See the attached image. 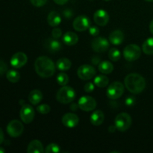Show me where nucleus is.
<instances>
[{
    "instance_id": "obj_1",
    "label": "nucleus",
    "mask_w": 153,
    "mask_h": 153,
    "mask_svg": "<svg viewBox=\"0 0 153 153\" xmlns=\"http://www.w3.org/2000/svg\"><path fill=\"white\" fill-rule=\"evenodd\" d=\"M34 69L37 75L42 78L52 77L55 72L53 61L46 56H40L36 59Z\"/></svg>"
},
{
    "instance_id": "obj_2",
    "label": "nucleus",
    "mask_w": 153,
    "mask_h": 153,
    "mask_svg": "<svg viewBox=\"0 0 153 153\" xmlns=\"http://www.w3.org/2000/svg\"><path fill=\"white\" fill-rule=\"evenodd\" d=\"M124 82L127 90L134 94H140L146 88L144 78L137 73H130L127 75Z\"/></svg>"
},
{
    "instance_id": "obj_3",
    "label": "nucleus",
    "mask_w": 153,
    "mask_h": 153,
    "mask_svg": "<svg viewBox=\"0 0 153 153\" xmlns=\"http://www.w3.org/2000/svg\"><path fill=\"white\" fill-rule=\"evenodd\" d=\"M76 98V92L71 87L64 86L60 88L56 94V99L62 104H68L73 102Z\"/></svg>"
},
{
    "instance_id": "obj_4",
    "label": "nucleus",
    "mask_w": 153,
    "mask_h": 153,
    "mask_svg": "<svg viewBox=\"0 0 153 153\" xmlns=\"http://www.w3.org/2000/svg\"><path fill=\"white\" fill-rule=\"evenodd\" d=\"M132 120L127 113H120L116 117L114 120L117 129L120 131H126L131 127Z\"/></svg>"
},
{
    "instance_id": "obj_5",
    "label": "nucleus",
    "mask_w": 153,
    "mask_h": 153,
    "mask_svg": "<svg viewBox=\"0 0 153 153\" xmlns=\"http://www.w3.org/2000/svg\"><path fill=\"white\" fill-rule=\"evenodd\" d=\"M124 90V85L121 82H114L108 86L106 91V95L111 100H117L122 97Z\"/></svg>"
},
{
    "instance_id": "obj_6",
    "label": "nucleus",
    "mask_w": 153,
    "mask_h": 153,
    "mask_svg": "<svg viewBox=\"0 0 153 153\" xmlns=\"http://www.w3.org/2000/svg\"><path fill=\"white\" fill-rule=\"evenodd\" d=\"M141 55V49L137 45L130 44L125 47L123 50L124 58L128 61H134L138 59Z\"/></svg>"
},
{
    "instance_id": "obj_7",
    "label": "nucleus",
    "mask_w": 153,
    "mask_h": 153,
    "mask_svg": "<svg viewBox=\"0 0 153 153\" xmlns=\"http://www.w3.org/2000/svg\"><path fill=\"white\" fill-rule=\"evenodd\" d=\"M24 131V126L20 121L17 120H11L7 126V132L12 137H19Z\"/></svg>"
},
{
    "instance_id": "obj_8",
    "label": "nucleus",
    "mask_w": 153,
    "mask_h": 153,
    "mask_svg": "<svg viewBox=\"0 0 153 153\" xmlns=\"http://www.w3.org/2000/svg\"><path fill=\"white\" fill-rule=\"evenodd\" d=\"M78 105L79 108L84 111H91L97 107V101L92 97L84 96L79 99Z\"/></svg>"
},
{
    "instance_id": "obj_9",
    "label": "nucleus",
    "mask_w": 153,
    "mask_h": 153,
    "mask_svg": "<svg viewBox=\"0 0 153 153\" xmlns=\"http://www.w3.org/2000/svg\"><path fill=\"white\" fill-rule=\"evenodd\" d=\"M96 71L95 68L93 66L89 64H83L80 66L77 70V75L82 80H90L95 76Z\"/></svg>"
},
{
    "instance_id": "obj_10",
    "label": "nucleus",
    "mask_w": 153,
    "mask_h": 153,
    "mask_svg": "<svg viewBox=\"0 0 153 153\" xmlns=\"http://www.w3.org/2000/svg\"><path fill=\"white\" fill-rule=\"evenodd\" d=\"M34 108L29 105H22L21 108L20 113V118L24 123H31L34 118Z\"/></svg>"
},
{
    "instance_id": "obj_11",
    "label": "nucleus",
    "mask_w": 153,
    "mask_h": 153,
    "mask_svg": "<svg viewBox=\"0 0 153 153\" xmlns=\"http://www.w3.org/2000/svg\"><path fill=\"white\" fill-rule=\"evenodd\" d=\"M91 47L94 52L103 53L109 48V42L105 37H97L91 43Z\"/></svg>"
},
{
    "instance_id": "obj_12",
    "label": "nucleus",
    "mask_w": 153,
    "mask_h": 153,
    "mask_svg": "<svg viewBox=\"0 0 153 153\" xmlns=\"http://www.w3.org/2000/svg\"><path fill=\"white\" fill-rule=\"evenodd\" d=\"M91 22L90 19L85 15H81L77 16L74 19L73 23V26L74 29L77 31H84L90 28Z\"/></svg>"
},
{
    "instance_id": "obj_13",
    "label": "nucleus",
    "mask_w": 153,
    "mask_h": 153,
    "mask_svg": "<svg viewBox=\"0 0 153 153\" xmlns=\"http://www.w3.org/2000/svg\"><path fill=\"white\" fill-rule=\"evenodd\" d=\"M28 61L27 55L22 52L15 53L10 59V64L14 68L18 69L23 67Z\"/></svg>"
},
{
    "instance_id": "obj_14",
    "label": "nucleus",
    "mask_w": 153,
    "mask_h": 153,
    "mask_svg": "<svg viewBox=\"0 0 153 153\" xmlns=\"http://www.w3.org/2000/svg\"><path fill=\"white\" fill-rule=\"evenodd\" d=\"M94 20L98 25L105 26L109 21L108 13L103 9H99L94 13Z\"/></svg>"
},
{
    "instance_id": "obj_15",
    "label": "nucleus",
    "mask_w": 153,
    "mask_h": 153,
    "mask_svg": "<svg viewBox=\"0 0 153 153\" xmlns=\"http://www.w3.org/2000/svg\"><path fill=\"white\" fill-rule=\"evenodd\" d=\"M43 46L45 49L50 53H55L61 50L62 48L61 43L55 38H48L45 40Z\"/></svg>"
},
{
    "instance_id": "obj_16",
    "label": "nucleus",
    "mask_w": 153,
    "mask_h": 153,
    "mask_svg": "<svg viewBox=\"0 0 153 153\" xmlns=\"http://www.w3.org/2000/svg\"><path fill=\"white\" fill-rule=\"evenodd\" d=\"M79 117L73 113H67L62 117V123L67 128H74L79 124Z\"/></svg>"
},
{
    "instance_id": "obj_17",
    "label": "nucleus",
    "mask_w": 153,
    "mask_h": 153,
    "mask_svg": "<svg viewBox=\"0 0 153 153\" xmlns=\"http://www.w3.org/2000/svg\"><path fill=\"white\" fill-rule=\"evenodd\" d=\"M124 34L120 30H115L109 35V41L114 45H120L123 42Z\"/></svg>"
},
{
    "instance_id": "obj_18",
    "label": "nucleus",
    "mask_w": 153,
    "mask_h": 153,
    "mask_svg": "<svg viewBox=\"0 0 153 153\" xmlns=\"http://www.w3.org/2000/svg\"><path fill=\"white\" fill-rule=\"evenodd\" d=\"M44 152L43 144L39 140H34L29 143L27 147L28 153H43Z\"/></svg>"
},
{
    "instance_id": "obj_19",
    "label": "nucleus",
    "mask_w": 153,
    "mask_h": 153,
    "mask_svg": "<svg viewBox=\"0 0 153 153\" xmlns=\"http://www.w3.org/2000/svg\"><path fill=\"white\" fill-rule=\"evenodd\" d=\"M79 41V37L77 34L72 31H68L65 33L63 36V42L65 43L67 46H74Z\"/></svg>"
},
{
    "instance_id": "obj_20",
    "label": "nucleus",
    "mask_w": 153,
    "mask_h": 153,
    "mask_svg": "<svg viewBox=\"0 0 153 153\" xmlns=\"http://www.w3.org/2000/svg\"><path fill=\"white\" fill-rule=\"evenodd\" d=\"M105 120V115L102 111L97 110L95 111L94 113L91 114L90 121L94 126H100L102 124L103 121Z\"/></svg>"
},
{
    "instance_id": "obj_21",
    "label": "nucleus",
    "mask_w": 153,
    "mask_h": 153,
    "mask_svg": "<svg viewBox=\"0 0 153 153\" xmlns=\"http://www.w3.org/2000/svg\"><path fill=\"white\" fill-rule=\"evenodd\" d=\"M43 99L42 92L39 90H33L28 95V100L33 105H37L41 102Z\"/></svg>"
},
{
    "instance_id": "obj_22",
    "label": "nucleus",
    "mask_w": 153,
    "mask_h": 153,
    "mask_svg": "<svg viewBox=\"0 0 153 153\" xmlns=\"http://www.w3.org/2000/svg\"><path fill=\"white\" fill-rule=\"evenodd\" d=\"M47 22L52 27H57L61 22L59 13L56 11H51L47 16Z\"/></svg>"
},
{
    "instance_id": "obj_23",
    "label": "nucleus",
    "mask_w": 153,
    "mask_h": 153,
    "mask_svg": "<svg viewBox=\"0 0 153 153\" xmlns=\"http://www.w3.org/2000/svg\"><path fill=\"white\" fill-rule=\"evenodd\" d=\"M56 67L61 71H67L72 67V62L67 58H61L57 61Z\"/></svg>"
},
{
    "instance_id": "obj_24",
    "label": "nucleus",
    "mask_w": 153,
    "mask_h": 153,
    "mask_svg": "<svg viewBox=\"0 0 153 153\" xmlns=\"http://www.w3.org/2000/svg\"><path fill=\"white\" fill-rule=\"evenodd\" d=\"M99 70L103 74H110L114 70V65L110 61H102L99 64Z\"/></svg>"
},
{
    "instance_id": "obj_25",
    "label": "nucleus",
    "mask_w": 153,
    "mask_h": 153,
    "mask_svg": "<svg viewBox=\"0 0 153 153\" xmlns=\"http://www.w3.org/2000/svg\"><path fill=\"white\" fill-rule=\"evenodd\" d=\"M143 52L146 55H153V37L146 39L142 46Z\"/></svg>"
},
{
    "instance_id": "obj_26",
    "label": "nucleus",
    "mask_w": 153,
    "mask_h": 153,
    "mask_svg": "<svg viewBox=\"0 0 153 153\" xmlns=\"http://www.w3.org/2000/svg\"><path fill=\"white\" fill-rule=\"evenodd\" d=\"M109 79L108 78L104 75H100L96 76L94 79V84L99 88H105L108 85Z\"/></svg>"
},
{
    "instance_id": "obj_27",
    "label": "nucleus",
    "mask_w": 153,
    "mask_h": 153,
    "mask_svg": "<svg viewBox=\"0 0 153 153\" xmlns=\"http://www.w3.org/2000/svg\"><path fill=\"white\" fill-rule=\"evenodd\" d=\"M6 78L10 82L16 83L19 82V79H20V75H19V72H17L16 70H10L6 73Z\"/></svg>"
},
{
    "instance_id": "obj_28",
    "label": "nucleus",
    "mask_w": 153,
    "mask_h": 153,
    "mask_svg": "<svg viewBox=\"0 0 153 153\" xmlns=\"http://www.w3.org/2000/svg\"><path fill=\"white\" fill-rule=\"evenodd\" d=\"M108 58L111 61H114V62L119 61L121 58V54L119 49L116 48H112L111 49H110L108 52Z\"/></svg>"
},
{
    "instance_id": "obj_29",
    "label": "nucleus",
    "mask_w": 153,
    "mask_h": 153,
    "mask_svg": "<svg viewBox=\"0 0 153 153\" xmlns=\"http://www.w3.org/2000/svg\"><path fill=\"white\" fill-rule=\"evenodd\" d=\"M57 82L59 85L61 86H65L69 82V77L66 73H61L57 76Z\"/></svg>"
},
{
    "instance_id": "obj_30",
    "label": "nucleus",
    "mask_w": 153,
    "mask_h": 153,
    "mask_svg": "<svg viewBox=\"0 0 153 153\" xmlns=\"http://www.w3.org/2000/svg\"><path fill=\"white\" fill-rule=\"evenodd\" d=\"M46 153H58L60 152V146L56 143H50L45 149Z\"/></svg>"
},
{
    "instance_id": "obj_31",
    "label": "nucleus",
    "mask_w": 153,
    "mask_h": 153,
    "mask_svg": "<svg viewBox=\"0 0 153 153\" xmlns=\"http://www.w3.org/2000/svg\"><path fill=\"white\" fill-rule=\"evenodd\" d=\"M50 106L47 104H42L40 105L37 106V111L40 114H49L50 112Z\"/></svg>"
},
{
    "instance_id": "obj_32",
    "label": "nucleus",
    "mask_w": 153,
    "mask_h": 153,
    "mask_svg": "<svg viewBox=\"0 0 153 153\" xmlns=\"http://www.w3.org/2000/svg\"><path fill=\"white\" fill-rule=\"evenodd\" d=\"M62 35V31L59 28H55L52 31V36L53 38L58 39Z\"/></svg>"
},
{
    "instance_id": "obj_33",
    "label": "nucleus",
    "mask_w": 153,
    "mask_h": 153,
    "mask_svg": "<svg viewBox=\"0 0 153 153\" xmlns=\"http://www.w3.org/2000/svg\"><path fill=\"white\" fill-rule=\"evenodd\" d=\"M7 71V65L4 61L0 60V76L4 75Z\"/></svg>"
},
{
    "instance_id": "obj_34",
    "label": "nucleus",
    "mask_w": 153,
    "mask_h": 153,
    "mask_svg": "<svg viewBox=\"0 0 153 153\" xmlns=\"http://www.w3.org/2000/svg\"><path fill=\"white\" fill-rule=\"evenodd\" d=\"M31 4L35 7H42L47 2V0H30Z\"/></svg>"
},
{
    "instance_id": "obj_35",
    "label": "nucleus",
    "mask_w": 153,
    "mask_h": 153,
    "mask_svg": "<svg viewBox=\"0 0 153 153\" xmlns=\"http://www.w3.org/2000/svg\"><path fill=\"white\" fill-rule=\"evenodd\" d=\"M84 90H85V92L87 93H91L94 90V85L92 82H88L84 86Z\"/></svg>"
},
{
    "instance_id": "obj_36",
    "label": "nucleus",
    "mask_w": 153,
    "mask_h": 153,
    "mask_svg": "<svg viewBox=\"0 0 153 153\" xmlns=\"http://www.w3.org/2000/svg\"><path fill=\"white\" fill-rule=\"evenodd\" d=\"M63 16L65 18H67V19H70V18L73 17V11L71 9H65V10L63 11Z\"/></svg>"
},
{
    "instance_id": "obj_37",
    "label": "nucleus",
    "mask_w": 153,
    "mask_h": 153,
    "mask_svg": "<svg viewBox=\"0 0 153 153\" xmlns=\"http://www.w3.org/2000/svg\"><path fill=\"white\" fill-rule=\"evenodd\" d=\"M89 32L92 36H97L100 34V29L97 26H91L89 28Z\"/></svg>"
},
{
    "instance_id": "obj_38",
    "label": "nucleus",
    "mask_w": 153,
    "mask_h": 153,
    "mask_svg": "<svg viewBox=\"0 0 153 153\" xmlns=\"http://www.w3.org/2000/svg\"><path fill=\"white\" fill-rule=\"evenodd\" d=\"M135 102V99L132 97H127L125 103L127 106H132L133 105Z\"/></svg>"
},
{
    "instance_id": "obj_39",
    "label": "nucleus",
    "mask_w": 153,
    "mask_h": 153,
    "mask_svg": "<svg viewBox=\"0 0 153 153\" xmlns=\"http://www.w3.org/2000/svg\"><path fill=\"white\" fill-rule=\"evenodd\" d=\"M91 61H92V63L94 64V65H97V64H100V58L99 56H94L92 58Z\"/></svg>"
},
{
    "instance_id": "obj_40",
    "label": "nucleus",
    "mask_w": 153,
    "mask_h": 153,
    "mask_svg": "<svg viewBox=\"0 0 153 153\" xmlns=\"http://www.w3.org/2000/svg\"><path fill=\"white\" fill-rule=\"evenodd\" d=\"M57 4H59V5H63V4H66V3L68 1V0H53Z\"/></svg>"
},
{
    "instance_id": "obj_41",
    "label": "nucleus",
    "mask_w": 153,
    "mask_h": 153,
    "mask_svg": "<svg viewBox=\"0 0 153 153\" xmlns=\"http://www.w3.org/2000/svg\"><path fill=\"white\" fill-rule=\"evenodd\" d=\"M4 141V133H3L2 129L0 128V144L3 143Z\"/></svg>"
},
{
    "instance_id": "obj_42",
    "label": "nucleus",
    "mask_w": 153,
    "mask_h": 153,
    "mask_svg": "<svg viewBox=\"0 0 153 153\" xmlns=\"http://www.w3.org/2000/svg\"><path fill=\"white\" fill-rule=\"evenodd\" d=\"M78 108H79L78 104H72L71 106H70V109H71L72 111H75L77 110Z\"/></svg>"
},
{
    "instance_id": "obj_43",
    "label": "nucleus",
    "mask_w": 153,
    "mask_h": 153,
    "mask_svg": "<svg viewBox=\"0 0 153 153\" xmlns=\"http://www.w3.org/2000/svg\"><path fill=\"white\" fill-rule=\"evenodd\" d=\"M116 129H117L116 126H110L108 128V131H110V132H114Z\"/></svg>"
},
{
    "instance_id": "obj_44",
    "label": "nucleus",
    "mask_w": 153,
    "mask_h": 153,
    "mask_svg": "<svg viewBox=\"0 0 153 153\" xmlns=\"http://www.w3.org/2000/svg\"><path fill=\"white\" fill-rule=\"evenodd\" d=\"M149 30H150V32L153 34V19L150 22L149 24Z\"/></svg>"
},
{
    "instance_id": "obj_45",
    "label": "nucleus",
    "mask_w": 153,
    "mask_h": 153,
    "mask_svg": "<svg viewBox=\"0 0 153 153\" xmlns=\"http://www.w3.org/2000/svg\"><path fill=\"white\" fill-rule=\"evenodd\" d=\"M4 152H5V150H4L2 147H0V153H4Z\"/></svg>"
},
{
    "instance_id": "obj_46",
    "label": "nucleus",
    "mask_w": 153,
    "mask_h": 153,
    "mask_svg": "<svg viewBox=\"0 0 153 153\" xmlns=\"http://www.w3.org/2000/svg\"><path fill=\"white\" fill-rule=\"evenodd\" d=\"M146 1H150V2H152L153 0H146Z\"/></svg>"
},
{
    "instance_id": "obj_47",
    "label": "nucleus",
    "mask_w": 153,
    "mask_h": 153,
    "mask_svg": "<svg viewBox=\"0 0 153 153\" xmlns=\"http://www.w3.org/2000/svg\"><path fill=\"white\" fill-rule=\"evenodd\" d=\"M104 1H110V0H104Z\"/></svg>"
}]
</instances>
